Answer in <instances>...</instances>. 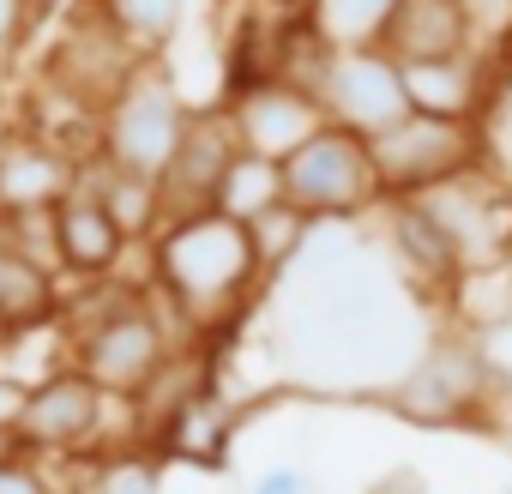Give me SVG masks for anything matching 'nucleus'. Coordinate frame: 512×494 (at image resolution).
<instances>
[{"mask_svg":"<svg viewBox=\"0 0 512 494\" xmlns=\"http://www.w3.org/2000/svg\"><path fill=\"white\" fill-rule=\"evenodd\" d=\"M145 260H151V290L199 338L229 332L266 284L247 223H229L223 211L163 217V229L145 241Z\"/></svg>","mask_w":512,"mask_h":494,"instance_id":"obj_1","label":"nucleus"},{"mask_svg":"<svg viewBox=\"0 0 512 494\" xmlns=\"http://www.w3.org/2000/svg\"><path fill=\"white\" fill-rule=\"evenodd\" d=\"M284 205L308 223H356L380 205L374 151L350 127H320L302 151L284 157Z\"/></svg>","mask_w":512,"mask_h":494,"instance_id":"obj_2","label":"nucleus"},{"mask_svg":"<svg viewBox=\"0 0 512 494\" xmlns=\"http://www.w3.org/2000/svg\"><path fill=\"white\" fill-rule=\"evenodd\" d=\"M193 103L181 97V85L169 79L163 61H145L121 91L115 103L97 115V133H103V157L121 163V169H139V175H163L175 145H181V127H187Z\"/></svg>","mask_w":512,"mask_h":494,"instance_id":"obj_3","label":"nucleus"},{"mask_svg":"<svg viewBox=\"0 0 512 494\" xmlns=\"http://www.w3.org/2000/svg\"><path fill=\"white\" fill-rule=\"evenodd\" d=\"M368 151H374L380 199H398V193H422L446 175L482 169L488 163V127L482 121H440V115L410 109L380 139H368Z\"/></svg>","mask_w":512,"mask_h":494,"instance_id":"obj_4","label":"nucleus"},{"mask_svg":"<svg viewBox=\"0 0 512 494\" xmlns=\"http://www.w3.org/2000/svg\"><path fill=\"white\" fill-rule=\"evenodd\" d=\"M109 398L97 380H85L73 362L49 368L43 380H31L13 404V428L25 440V452H49V458H79V452H97L103 434H109Z\"/></svg>","mask_w":512,"mask_h":494,"instance_id":"obj_5","label":"nucleus"},{"mask_svg":"<svg viewBox=\"0 0 512 494\" xmlns=\"http://www.w3.org/2000/svg\"><path fill=\"white\" fill-rule=\"evenodd\" d=\"M380 398H386L398 416L422 422V428H446V422L482 416L488 398H494V386H488V374H482L476 344H470L464 332H452V338H434Z\"/></svg>","mask_w":512,"mask_h":494,"instance_id":"obj_6","label":"nucleus"},{"mask_svg":"<svg viewBox=\"0 0 512 494\" xmlns=\"http://www.w3.org/2000/svg\"><path fill=\"white\" fill-rule=\"evenodd\" d=\"M145 61L115 37V25L91 7H85L67 19V31L49 43V55H43V85L61 97V103H73V109H85V115H103L109 103H115V91L139 73Z\"/></svg>","mask_w":512,"mask_h":494,"instance_id":"obj_7","label":"nucleus"},{"mask_svg":"<svg viewBox=\"0 0 512 494\" xmlns=\"http://www.w3.org/2000/svg\"><path fill=\"white\" fill-rule=\"evenodd\" d=\"M416 199H422V205L434 211V223L452 235L464 272L512 260V181L494 175L488 163H482V169H464V175H446V181L422 187Z\"/></svg>","mask_w":512,"mask_h":494,"instance_id":"obj_8","label":"nucleus"},{"mask_svg":"<svg viewBox=\"0 0 512 494\" xmlns=\"http://www.w3.org/2000/svg\"><path fill=\"white\" fill-rule=\"evenodd\" d=\"M223 109L235 121V139L241 151H260V157H290L302 151L320 127H326V109L308 85L284 79V73H260V79H241L223 91Z\"/></svg>","mask_w":512,"mask_h":494,"instance_id":"obj_9","label":"nucleus"},{"mask_svg":"<svg viewBox=\"0 0 512 494\" xmlns=\"http://www.w3.org/2000/svg\"><path fill=\"white\" fill-rule=\"evenodd\" d=\"M374 217H380L386 260H392V272L404 278V290H410V296H434V302H446V290L458 284L464 260H458L452 235L434 223V211H428L416 193H398V199H380Z\"/></svg>","mask_w":512,"mask_h":494,"instance_id":"obj_10","label":"nucleus"},{"mask_svg":"<svg viewBox=\"0 0 512 494\" xmlns=\"http://www.w3.org/2000/svg\"><path fill=\"white\" fill-rule=\"evenodd\" d=\"M506 91L500 73V49H464V55H440V61H404V97L416 115H440V121H488L494 97Z\"/></svg>","mask_w":512,"mask_h":494,"instance_id":"obj_11","label":"nucleus"},{"mask_svg":"<svg viewBox=\"0 0 512 494\" xmlns=\"http://www.w3.org/2000/svg\"><path fill=\"white\" fill-rule=\"evenodd\" d=\"M235 151H241V139H235L229 109H223V103H199V109L187 115V127H181V145H175L169 169L157 175L163 211H169V217L211 211V193H217V181H223V169H229Z\"/></svg>","mask_w":512,"mask_h":494,"instance_id":"obj_12","label":"nucleus"},{"mask_svg":"<svg viewBox=\"0 0 512 494\" xmlns=\"http://www.w3.org/2000/svg\"><path fill=\"white\" fill-rule=\"evenodd\" d=\"M127 254H133V241L121 235V223L109 217V205L79 181L55 205V260H61V278H79V284L115 278Z\"/></svg>","mask_w":512,"mask_h":494,"instance_id":"obj_13","label":"nucleus"},{"mask_svg":"<svg viewBox=\"0 0 512 494\" xmlns=\"http://www.w3.org/2000/svg\"><path fill=\"white\" fill-rule=\"evenodd\" d=\"M79 157L43 133L0 139V211H49L79 187Z\"/></svg>","mask_w":512,"mask_h":494,"instance_id":"obj_14","label":"nucleus"},{"mask_svg":"<svg viewBox=\"0 0 512 494\" xmlns=\"http://www.w3.org/2000/svg\"><path fill=\"white\" fill-rule=\"evenodd\" d=\"M380 49L404 67V61H440V55H464L482 49L470 7L464 0H398V13L380 31Z\"/></svg>","mask_w":512,"mask_h":494,"instance_id":"obj_15","label":"nucleus"},{"mask_svg":"<svg viewBox=\"0 0 512 494\" xmlns=\"http://www.w3.org/2000/svg\"><path fill=\"white\" fill-rule=\"evenodd\" d=\"M229 440H235V404L217 392V386H193L163 422H157V446L187 458V464H223L229 458Z\"/></svg>","mask_w":512,"mask_h":494,"instance_id":"obj_16","label":"nucleus"},{"mask_svg":"<svg viewBox=\"0 0 512 494\" xmlns=\"http://www.w3.org/2000/svg\"><path fill=\"white\" fill-rule=\"evenodd\" d=\"M79 181L109 205V217L121 223V235L133 241V247H145L157 229H163V187H157V175H139V169H121V163H109L103 151L79 169Z\"/></svg>","mask_w":512,"mask_h":494,"instance_id":"obj_17","label":"nucleus"},{"mask_svg":"<svg viewBox=\"0 0 512 494\" xmlns=\"http://www.w3.org/2000/svg\"><path fill=\"white\" fill-rule=\"evenodd\" d=\"M0 320L7 332H43L61 320V272L0 247Z\"/></svg>","mask_w":512,"mask_h":494,"instance_id":"obj_18","label":"nucleus"},{"mask_svg":"<svg viewBox=\"0 0 512 494\" xmlns=\"http://www.w3.org/2000/svg\"><path fill=\"white\" fill-rule=\"evenodd\" d=\"M91 7L115 25V37L139 61H163L181 43V31H187V7H193V0H91Z\"/></svg>","mask_w":512,"mask_h":494,"instance_id":"obj_19","label":"nucleus"},{"mask_svg":"<svg viewBox=\"0 0 512 494\" xmlns=\"http://www.w3.org/2000/svg\"><path fill=\"white\" fill-rule=\"evenodd\" d=\"M278 205H284V163L260 157V151H235L211 193V211H223L229 223H260Z\"/></svg>","mask_w":512,"mask_h":494,"instance_id":"obj_20","label":"nucleus"},{"mask_svg":"<svg viewBox=\"0 0 512 494\" xmlns=\"http://www.w3.org/2000/svg\"><path fill=\"white\" fill-rule=\"evenodd\" d=\"M392 13H398V0H302V25L320 43H332V49H344V43H380V31H386Z\"/></svg>","mask_w":512,"mask_h":494,"instance_id":"obj_21","label":"nucleus"},{"mask_svg":"<svg viewBox=\"0 0 512 494\" xmlns=\"http://www.w3.org/2000/svg\"><path fill=\"white\" fill-rule=\"evenodd\" d=\"M308 217L302 211H290V205H278V211H266L260 223H247V235H253V254H260V266H266V278H278V272H290V260H296V247L308 241Z\"/></svg>","mask_w":512,"mask_h":494,"instance_id":"obj_22","label":"nucleus"},{"mask_svg":"<svg viewBox=\"0 0 512 494\" xmlns=\"http://www.w3.org/2000/svg\"><path fill=\"white\" fill-rule=\"evenodd\" d=\"M464 338L476 344L488 386L512 398V314H500V320H488V326H476V332H464Z\"/></svg>","mask_w":512,"mask_h":494,"instance_id":"obj_23","label":"nucleus"},{"mask_svg":"<svg viewBox=\"0 0 512 494\" xmlns=\"http://www.w3.org/2000/svg\"><path fill=\"white\" fill-rule=\"evenodd\" d=\"M37 19H43V0H0V55L13 61L37 37Z\"/></svg>","mask_w":512,"mask_h":494,"instance_id":"obj_24","label":"nucleus"},{"mask_svg":"<svg viewBox=\"0 0 512 494\" xmlns=\"http://www.w3.org/2000/svg\"><path fill=\"white\" fill-rule=\"evenodd\" d=\"M0 494H55V482L31 464V452L0 458Z\"/></svg>","mask_w":512,"mask_h":494,"instance_id":"obj_25","label":"nucleus"},{"mask_svg":"<svg viewBox=\"0 0 512 494\" xmlns=\"http://www.w3.org/2000/svg\"><path fill=\"white\" fill-rule=\"evenodd\" d=\"M464 7H470L476 43H500V37H512V0H464Z\"/></svg>","mask_w":512,"mask_h":494,"instance_id":"obj_26","label":"nucleus"},{"mask_svg":"<svg viewBox=\"0 0 512 494\" xmlns=\"http://www.w3.org/2000/svg\"><path fill=\"white\" fill-rule=\"evenodd\" d=\"M247 494H308V470L302 464H272V470L253 476Z\"/></svg>","mask_w":512,"mask_h":494,"instance_id":"obj_27","label":"nucleus"},{"mask_svg":"<svg viewBox=\"0 0 512 494\" xmlns=\"http://www.w3.org/2000/svg\"><path fill=\"white\" fill-rule=\"evenodd\" d=\"M103 494H157V470L151 464H121L103 476Z\"/></svg>","mask_w":512,"mask_h":494,"instance_id":"obj_28","label":"nucleus"},{"mask_svg":"<svg viewBox=\"0 0 512 494\" xmlns=\"http://www.w3.org/2000/svg\"><path fill=\"white\" fill-rule=\"evenodd\" d=\"M362 494H428V482H422V470H416V464H398V470L374 476Z\"/></svg>","mask_w":512,"mask_h":494,"instance_id":"obj_29","label":"nucleus"},{"mask_svg":"<svg viewBox=\"0 0 512 494\" xmlns=\"http://www.w3.org/2000/svg\"><path fill=\"white\" fill-rule=\"evenodd\" d=\"M19 452H25V440H19L13 416H0V458H19Z\"/></svg>","mask_w":512,"mask_h":494,"instance_id":"obj_30","label":"nucleus"},{"mask_svg":"<svg viewBox=\"0 0 512 494\" xmlns=\"http://www.w3.org/2000/svg\"><path fill=\"white\" fill-rule=\"evenodd\" d=\"M0 91H7V55H0Z\"/></svg>","mask_w":512,"mask_h":494,"instance_id":"obj_31","label":"nucleus"},{"mask_svg":"<svg viewBox=\"0 0 512 494\" xmlns=\"http://www.w3.org/2000/svg\"><path fill=\"white\" fill-rule=\"evenodd\" d=\"M7 338H13V332H7V320H0V350H7Z\"/></svg>","mask_w":512,"mask_h":494,"instance_id":"obj_32","label":"nucleus"},{"mask_svg":"<svg viewBox=\"0 0 512 494\" xmlns=\"http://www.w3.org/2000/svg\"><path fill=\"white\" fill-rule=\"evenodd\" d=\"M278 7H290V13H302V0H278Z\"/></svg>","mask_w":512,"mask_h":494,"instance_id":"obj_33","label":"nucleus"}]
</instances>
